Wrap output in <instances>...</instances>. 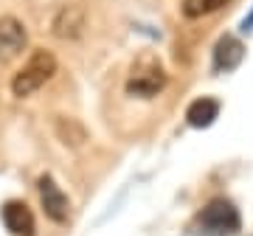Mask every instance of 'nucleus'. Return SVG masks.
<instances>
[{
  "label": "nucleus",
  "instance_id": "7ed1b4c3",
  "mask_svg": "<svg viewBox=\"0 0 253 236\" xmlns=\"http://www.w3.org/2000/svg\"><path fill=\"white\" fill-rule=\"evenodd\" d=\"M169 76L163 71V65L155 56H141L132 68V76L126 79V93L138 96V99H152L166 87Z\"/></svg>",
  "mask_w": 253,
  "mask_h": 236
},
{
  "label": "nucleus",
  "instance_id": "f257e3e1",
  "mask_svg": "<svg viewBox=\"0 0 253 236\" xmlns=\"http://www.w3.org/2000/svg\"><path fill=\"white\" fill-rule=\"evenodd\" d=\"M239 228H242V217L236 205L225 197H217L194 217L191 231L197 236H236Z\"/></svg>",
  "mask_w": 253,
  "mask_h": 236
},
{
  "label": "nucleus",
  "instance_id": "20e7f679",
  "mask_svg": "<svg viewBox=\"0 0 253 236\" xmlns=\"http://www.w3.org/2000/svg\"><path fill=\"white\" fill-rule=\"evenodd\" d=\"M37 189H40V202H42V211H45L48 219H54L56 225H65L71 219V202H68V194H65L56 180L51 174H42L37 180Z\"/></svg>",
  "mask_w": 253,
  "mask_h": 236
},
{
  "label": "nucleus",
  "instance_id": "0eeeda50",
  "mask_svg": "<svg viewBox=\"0 0 253 236\" xmlns=\"http://www.w3.org/2000/svg\"><path fill=\"white\" fill-rule=\"evenodd\" d=\"M245 59V45L236 39L234 34L219 37L217 48H214V71L217 73H231L234 68H239V62Z\"/></svg>",
  "mask_w": 253,
  "mask_h": 236
},
{
  "label": "nucleus",
  "instance_id": "423d86ee",
  "mask_svg": "<svg viewBox=\"0 0 253 236\" xmlns=\"http://www.w3.org/2000/svg\"><path fill=\"white\" fill-rule=\"evenodd\" d=\"M0 217H3V225L9 228L14 236H34L37 234V222L34 214L26 202L20 200H9L3 208H0Z\"/></svg>",
  "mask_w": 253,
  "mask_h": 236
},
{
  "label": "nucleus",
  "instance_id": "1a4fd4ad",
  "mask_svg": "<svg viewBox=\"0 0 253 236\" xmlns=\"http://www.w3.org/2000/svg\"><path fill=\"white\" fill-rule=\"evenodd\" d=\"M225 6V0H183V14L189 20H200L206 14H214Z\"/></svg>",
  "mask_w": 253,
  "mask_h": 236
},
{
  "label": "nucleus",
  "instance_id": "f03ea898",
  "mask_svg": "<svg viewBox=\"0 0 253 236\" xmlns=\"http://www.w3.org/2000/svg\"><path fill=\"white\" fill-rule=\"evenodd\" d=\"M54 73H56V56L51 54V51L37 48V51H31L28 62L14 73V79H11V93H14L17 99H28L31 93H37L45 82H51Z\"/></svg>",
  "mask_w": 253,
  "mask_h": 236
},
{
  "label": "nucleus",
  "instance_id": "9d476101",
  "mask_svg": "<svg viewBox=\"0 0 253 236\" xmlns=\"http://www.w3.org/2000/svg\"><path fill=\"white\" fill-rule=\"evenodd\" d=\"M242 31H245V34H248V31H253V9H251V14L242 20Z\"/></svg>",
  "mask_w": 253,
  "mask_h": 236
},
{
  "label": "nucleus",
  "instance_id": "39448f33",
  "mask_svg": "<svg viewBox=\"0 0 253 236\" xmlns=\"http://www.w3.org/2000/svg\"><path fill=\"white\" fill-rule=\"evenodd\" d=\"M28 42V31L17 17L0 14V62H11L14 56L23 54Z\"/></svg>",
  "mask_w": 253,
  "mask_h": 236
},
{
  "label": "nucleus",
  "instance_id": "6e6552de",
  "mask_svg": "<svg viewBox=\"0 0 253 236\" xmlns=\"http://www.w3.org/2000/svg\"><path fill=\"white\" fill-rule=\"evenodd\" d=\"M219 118V101L211 99V96H203V99H194L186 110V121H189L194 129H206L211 127Z\"/></svg>",
  "mask_w": 253,
  "mask_h": 236
}]
</instances>
